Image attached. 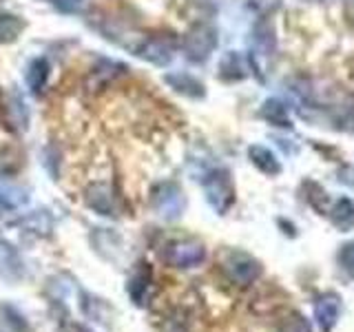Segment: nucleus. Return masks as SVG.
Wrapping results in <instances>:
<instances>
[{"instance_id":"nucleus-7","label":"nucleus","mask_w":354,"mask_h":332,"mask_svg":"<svg viewBox=\"0 0 354 332\" xmlns=\"http://www.w3.org/2000/svg\"><path fill=\"white\" fill-rule=\"evenodd\" d=\"M173 53H175V40L171 36H155V38H149L138 49V55H140L142 60H147L151 64H158V66L169 64L173 60Z\"/></svg>"},{"instance_id":"nucleus-20","label":"nucleus","mask_w":354,"mask_h":332,"mask_svg":"<svg viewBox=\"0 0 354 332\" xmlns=\"http://www.w3.org/2000/svg\"><path fill=\"white\" fill-rule=\"evenodd\" d=\"M337 259H339L341 270L346 273L350 279H354V241L343 243L339 255H337Z\"/></svg>"},{"instance_id":"nucleus-8","label":"nucleus","mask_w":354,"mask_h":332,"mask_svg":"<svg viewBox=\"0 0 354 332\" xmlns=\"http://www.w3.org/2000/svg\"><path fill=\"white\" fill-rule=\"evenodd\" d=\"M86 204L91 206L95 213L106 215V217H115V197L109 191L104 184H93L86 191Z\"/></svg>"},{"instance_id":"nucleus-6","label":"nucleus","mask_w":354,"mask_h":332,"mask_svg":"<svg viewBox=\"0 0 354 332\" xmlns=\"http://www.w3.org/2000/svg\"><path fill=\"white\" fill-rule=\"evenodd\" d=\"M343 313V299L339 293H321L315 299V321L321 332H332L337 328Z\"/></svg>"},{"instance_id":"nucleus-9","label":"nucleus","mask_w":354,"mask_h":332,"mask_svg":"<svg viewBox=\"0 0 354 332\" xmlns=\"http://www.w3.org/2000/svg\"><path fill=\"white\" fill-rule=\"evenodd\" d=\"M248 158L263 175H279L281 173V162L277 160V155L270 149L252 144V147H248Z\"/></svg>"},{"instance_id":"nucleus-18","label":"nucleus","mask_w":354,"mask_h":332,"mask_svg":"<svg viewBox=\"0 0 354 332\" xmlns=\"http://www.w3.org/2000/svg\"><path fill=\"white\" fill-rule=\"evenodd\" d=\"M22 204H27V193L20 188H3L0 186V213L16 210Z\"/></svg>"},{"instance_id":"nucleus-10","label":"nucleus","mask_w":354,"mask_h":332,"mask_svg":"<svg viewBox=\"0 0 354 332\" xmlns=\"http://www.w3.org/2000/svg\"><path fill=\"white\" fill-rule=\"evenodd\" d=\"M330 221L341 232H350L354 228V202L350 197H341L330 208Z\"/></svg>"},{"instance_id":"nucleus-15","label":"nucleus","mask_w":354,"mask_h":332,"mask_svg":"<svg viewBox=\"0 0 354 332\" xmlns=\"http://www.w3.org/2000/svg\"><path fill=\"white\" fill-rule=\"evenodd\" d=\"M151 290V273L147 268H142L136 277L131 279V286H129V293H131V299L133 304L138 306H144L147 304V295Z\"/></svg>"},{"instance_id":"nucleus-19","label":"nucleus","mask_w":354,"mask_h":332,"mask_svg":"<svg viewBox=\"0 0 354 332\" xmlns=\"http://www.w3.org/2000/svg\"><path fill=\"white\" fill-rule=\"evenodd\" d=\"M277 332H313V326H310V321L301 315V313H288Z\"/></svg>"},{"instance_id":"nucleus-16","label":"nucleus","mask_w":354,"mask_h":332,"mask_svg":"<svg viewBox=\"0 0 354 332\" xmlns=\"http://www.w3.org/2000/svg\"><path fill=\"white\" fill-rule=\"evenodd\" d=\"M219 71L224 80H241V77H246V69H243L241 55L237 51H230L224 55V60L219 64Z\"/></svg>"},{"instance_id":"nucleus-14","label":"nucleus","mask_w":354,"mask_h":332,"mask_svg":"<svg viewBox=\"0 0 354 332\" xmlns=\"http://www.w3.org/2000/svg\"><path fill=\"white\" fill-rule=\"evenodd\" d=\"M47 77H49V62L44 58H36L31 60L29 69H27V84L33 93H40L44 84H47Z\"/></svg>"},{"instance_id":"nucleus-21","label":"nucleus","mask_w":354,"mask_h":332,"mask_svg":"<svg viewBox=\"0 0 354 332\" xmlns=\"http://www.w3.org/2000/svg\"><path fill=\"white\" fill-rule=\"evenodd\" d=\"M339 182L354 188V166H343V169L339 171Z\"/></svg>"},{"instance_id":"nucleus-3","label":"nucleus","mask_w":354,"mask_h":332,"mask_svg":"<svg viewBox=\"0 0 354 332\" xmlns=\"http://www.w3.org/2000/svg\"><path fill=\"white\" fill-rule=\"evenodd\" d=\"M162 257L173 268H197L206 261V246L197 239H177L164 248Z\"/></svg>"},{"instance_id":"nucleus-12","label":"nucleus","mask_w":354,"mask_h":332,"mask_svg":"<svg viewBox=\"0 0 354 332\" xmlns=\"http://www.w3.org/2000/svg\"><path fill=\"white\" fill-rule=\"evenodd\" d=\"M166 82H169L175 91H180L188 98H202L204 95V84L188 73H171V75H166Z\"/></svg>"},{"instance_id":"nucleus-2","label":"nucleus","mask_w":354,"mask_h":332,"mask_svg":"<svg viewBox=\"0 0 354 332\" xmlns=\"http://www.w3.org/2000/svg\"><path fill=\"white\" fill-rule=\"evenodd\" d=\"M206 202L213 206L219 215H226L235 204V184L226 169H215L204 177Z\"/></svg>"},{"instance_id":"nucleus-11","label":"nucleus","mask_w":354,"mask_h":332,"mask_svg":"<svg viewBox=\"0 0 354 332\" xmlns=\"http://www.w3.org/2000/svg\"><path fill=\"white\" fill-rule=\"evenodd\" d=\"M259 116L266 122H268V124H272V127H283V129H290L292 127L286 104L281 102V100H277V98L266 100V102L261 104V109H259Z\"/></svg>"},{"instance_id":"nucleus-13","label":"nucleus","mask_w":354,"mask_h":332,"mask_svg":"<svg viewBox=\"0 0 354 332\" xmlns=\"http://www.w3.org/2000/svg\"><path fill=\"white\" fill-rule=\"evenodd\" d=\"M254 49L259 55H272L277 49V38H274V29L270 22H259L254 27Z\"/></svg>"},{"instance_id":"nucleus-22","label":"nucleus","mask_w":354,"mask_h":332,"mask_svg":"<svg viewBox=\"0 0 354 332\" xmlns=\"http://www.w3.org/2000/svg\"><path fill=\"white\" fill-rule=\"evenodd\" d=\"M64 332H91V330H86V328L80 326V324H66V326H64Z\"/></svg>"},{"instance_id":"nucleus-5","label":"nucleus","mask_w":354,"mask_h":332,"mask_svg":"<svg viewBox=\"0 0 354 332\" xmlns=\"http://www.w3.org/2000/svg\"><path fill=\"white\" fill-rule=\"evenodd\" d=\"M217 47V33L208 25H195L184 38L186 58L193 62H204Z\"/></svg>"},{"instance_id":"nucleus-17","label":"nucleus","mask_w":354,"mask_h":332,"mask_svg":"<svg viewBox=\"0 0 354 332\" xmlns=\"http://www.w3.org/2000/svg\"><path fill=\"white\" fill-rule=\"evenodd\" d=\"M22 29H25V22H22L18 16L0 14V44L16 40Z\"/></svg>"},{"instance_id":"nucleus-1","label":"nucleus","mask_w":354,"mask_h":332,"mask_svg":"<svg viewBox=\"0 0 354 332\" xmlns=\"http://www.w3.org/2000/svg\"><path fill=\"white\" fill-rule=\"evenodd\" d=\"M221 270L228 277V282L235 286H252L263 273V266L257 257L243 250H226L221 255Z\"/></svg>"},{"instance_id":"nucleus-23","label":"nucleus","mask_w":354,"mask_h":332,"mask_svg":"<svg viewBox=\"0 0 354 332\" xmlns=\"http://www.w3.org/2000/svg\"><path fill=\"white\" fill-rule=\"evenodd\" d=\"M193 3H199V5H208V3H213V0H193Z\"/></svg>"},{"instance_id":"nucleus-4","label":"nucleus","mask_w":354,"mask_h":332,"mask_svg":"<svg viewBox=\"0 0 354 332\" xmlns=\"http://www.w3.org/2000/svg\"><path fill=\"white\" fill-rule=\"evenodd\" d=\"M151 204L158 210V215L164 219H177L186 208V197L182 188L173 182H164L153 188Z\"/></svg>"}]
</instances>
